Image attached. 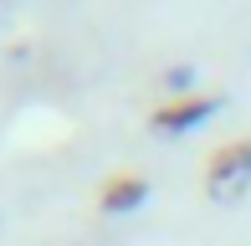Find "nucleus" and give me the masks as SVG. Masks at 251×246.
Wrapping results in <instances>:
<instances>
[{
    "mask_svg": "<svg viewBox=\"0 0 251 246\" xmlns=\"http://www.w3.org/2000/svg\"><path fill=\"white\" fill-rule=\"evenodd\" d=\"M144 200H149V180H144V174H133V170H118L108 185H102L98 210H102V216H128V210H139Z\"/></svg>",
    "mask_w": 251,
    "mask_h": 246,
    "instance_id": "3",
    "label": "nucleus"
},
{
    "mask_svg": "<svg viewBox=\"0 0 251 246\" xmlns=\"http://www.w3.org/2000/svg\"><path fill=\"white\" fill-rule=\"evenodd\" d=\"M190 82H195V67H175V72H164V87H169L175 98H185Z\"/></svg>",
    "mask_w": 251,
    "mask_h": 246,
    "instance_id": "4",
    "label": "nucleus"
},
{
    "mask_svg": "<svg viewBox=\"0 0 251 246\" xmlns=\"http://www.w3.org/2000/svg\"><path fill=\"white\" fill-rule=\"evenodd\" d=\"M221 108V98L210 93H185V98H164V103L154 108V133H185V128H200L205 118Z\"/></svg>",
    "mask_w": 251,
    "mask_h": 246,
    "instance_id": "2",
    "label": "nucleus"
},
{
    "mask_svg": "<svg viewBox=\"0 0 251 246\" xmlns=\"http://www.w3.org/2000/svg\"><path fill=\"white\" fill-rule=\"evenodd\" d=\"M246 185H251V139H231L205 164V195L210 200H236V195H246Z\"/></svg>",
    "mask_w": 251,
    "mask_h": 246,
    "instance_id": "1",
    "label": "nucleus"
}]
</instances>
